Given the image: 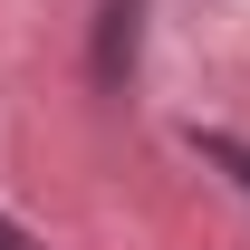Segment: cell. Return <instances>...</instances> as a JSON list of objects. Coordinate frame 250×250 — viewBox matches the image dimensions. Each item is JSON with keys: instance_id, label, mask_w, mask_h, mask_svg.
<instances>
[{"instance_id": "obj_1", "label": "cell", "mask_w": 250, "mask_h": 250, "mask_svg": "<svg viewBox=\"0 0 250 250\" xmlns=\"http://www.w3.org/2000/svg\"><path fill=\"white\" fill-rule=\"evenodd\" d=\"M135 10L145 0H106V29H96V87H116L135 67Z\"/></svg>"}, {"instance_id": "obj_2", "label": "cell", "mask_w": 250, "mask_h": 250, "mask_svg": "<svg viewBox=\"0 0 250 250\" xmlns=\"http://www.w3.org/2000/svg\"><path fill=\"white\" fill-rule=\"evenodd\" d=\"M192 145H202V154H212V164H231V183L250 192V145H231V135H192Z\"/></svg>"}, {"instance_id": "obj_3", "label": "cell", "mask_w": 250, "mask_h": 250, "mask_svg": "<svg viewBox=\"0 0 250 250\" xmlns=\"http://www.w3.org/2000/svg\"><path fill=\"white\" fill-rule=\"evenodd\" d=\"M0 250H39V241H29V231H10V221H0Z\"/></svg>"}]
</instances>
